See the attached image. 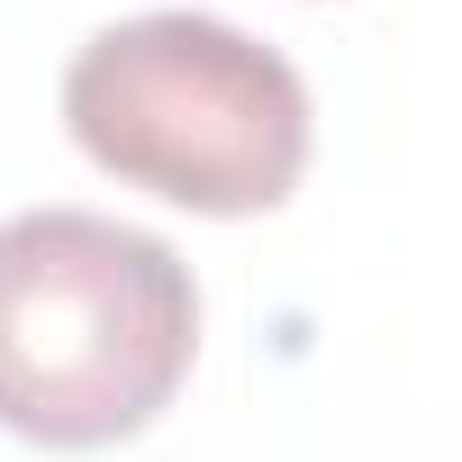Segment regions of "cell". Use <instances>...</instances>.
<instances>
[{"instance_id": "1", "label": "cell", "mask_w": 462, "mask_h": 462, "mask_svg": "<svg viewBox=\"0 0 462 462\" xmlns=\"http://www.w3.org/2000/svg\"><path fill=\"white\" fill-rule=\"evenodd\" d=\"M199 345L190 263L100 208L0 217V426L91 453L172 408Z\"/></svg>"}, {"instance_id": "2", "label": "cell", "mask_w": 462, "mask_h": 462, "mask_svg": "<svg viewBox=\"0 0 462 462\" xmlns=\"http://www.w3.org/2000/svg\"><path fill=\"white\" fill-rule=\"evenodd\" d=\"M73 145L199 217H263L309 172V82L282 46L208 10H145L100 28L64 73Z\"/></svg>"}]
</instances>
